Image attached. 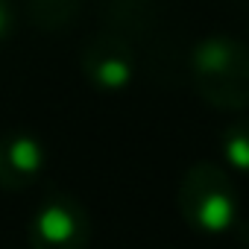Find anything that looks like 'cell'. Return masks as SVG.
<instances>
[{
  "label": "cell",
  "instance_id": "1",
  "mask_svg": "<svg viewBox=\"0 0 249 249\" xmlns=\"http://www.w3.org/2000/svg\"><path fill=\"white\" fill-rule=\"evenodd\" d=\"M194 88L217 111L249 108V47L231 36H205L191 50Z\"/></svg>",
  "mask_w": 249,
  "mask_h": 249
},
{
  "label": "cell",
  "instance_id": "2",
  "mask_svg": "<svg viewBox=\"0 0 249 249\" xmlns=\"http://www.w3.org/2000/svg\"><path fill=\"white\" fill-rule=\"evenodd\" d=\"M176 205L191 229L205 234H223L237 223L240 196L229 170L214 161H196L185 170L179 182Z\"/></svg>",
  "mask_w": 249,
  "mask_h": 249
},
{
  "label": "cell",
  "instance_id": "3",
  "mask_svg": "<svg viewBox=\"0 0 249 249\" xmlns=\"http://www.w3.org/2000/svg\"><path fill=\"white\" fill-rule=\"evenodd\" d=\"M27 240L30 249H88L91 217L76 196L53 191L36 208Z\"/></svg>",
  "mask_w": 249,
  "mask_h": 249
},
{
  "label": "cell",
  "instance_id": "4",
  "mask_svg": "<svg viewBox=\"0 0 249 249\" xmlns=\"http://www.w3.org/2000/svg\"><path fill=\"white\" fill-rule=\"evenodd\" d=\"M79 68L82 76L97 88V91H123L135 79V53L129 41L117 33H100L85 41L79 53Z\"/></svg>",
  "mask_w": 249,
  "mask_h": 249
},
{
  "label": "cell",
  "instance_id": "5",
  "mask_svg": "<svg viewBox=\"0 0 249 249\" xmlns=\"http://www.w3.org/2000/svg\"><path fill=\"white\" fill-rule=\"evenodd\" d=\"M44 144L27 129H9L0 135V188L27 191L44 170Z\"/></svg>",
  "mask_w": 249,
  "mask_h": 249
},
{
  "label": "cell",
  "instance_id": "6",
  "mask_svg": "<svg viewBox=\"0 0 249 249\" xmlns=\"http://www.w3.org/2000/svg\"><path fill=\"white\" fill-rule=\"evenodd\" d=\"M30 21L44 33H59L71 27L82 9V0H24Z\"/></svg>",
  "mask_w": 249,
  "mask_h": 249
},
{
  "label": "cell",
  "instance_id": "7",
  "mask_svg": "<svg viewBox=\"0 0 249 249\" xmlns=\"http://www.w3.org/2000/svg\"><path fill=\"white\" fill-rule=\"evenodd\" d=\"M220 150L226 156V164L237 173H249V114L237 117L223 129Z\"/></svg>",
  "mask_w": 249,
  "mask_h": 249
},
{
  "label": "cell",
  "instance_id": "8",
  "mask_svg": "<svg viewBox=\"0 0 249 249\" xmlns=\"http://www.w3.org/2000/svg\"><path fill=\"white\" fill-rule=\"evenodd\" d=\"M15 27V12H12V3L9 0H0V41H3Z\"/></svg>",
  "mask_w": 249,
  "mask_h": 249
}]
</instances>
